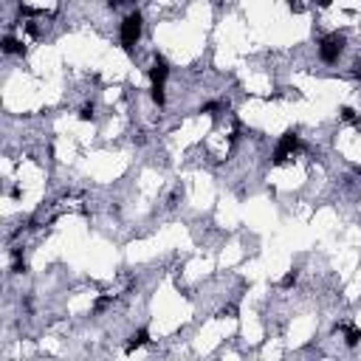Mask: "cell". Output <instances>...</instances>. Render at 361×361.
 <instances>
[{"label": "cell", "instance_id": "cell-5", "mask_svg": "<svg viewBox=\"0 0 361 361\" xmlns=\"http://www.w3.org/2000/svg\"><path fill=\"white\" fill-rule=\"evenodd\" d=\"M144 344H150V330H147V327H141V330H135L133 336H130V342H127V353H133L135 347H144Z\"/></svg>", "mask_w": 361, "mask_h": 361}, {"label": "cell", "instance_id": "cell-1", "mask_svg": "<svg viewBox=\"0 0 361 361\" xmlns=\"http://www.w3.org/2000/svg\"><path fill=\"white\" fill-rule=\"evenodd\" d=\"M299 150H302V141H299V135H296V130H285L280 144H276V150H274V155H271V161H274L276 166H282L294 158Z\"/></svg>", "mask_w": 361, "mask_h": 361}, {"label": "cell", "instance_id": "cell-7", "mask_svg": "<svg viewBox=\"0 0 361 361\" xmlns=\"http://www.w3.org/2000/svg\"><path fill=\"white\" fill-rule=\"evenodd\" d=\"M344 342H347V347H355V344L361 342V330L358 327H347V324H344Z\"/></svg>", "mask_w": 361, "mask_h": 361}, {"label": "cell", "instance_id": "cell-3", "mask_svg": "<svg viewBox=\"0 0 361 361\" xmlns=\"http://www.w3.org/2000/svg\"><path fill=\"white\" fill-rule=\"evenodd\" d=\"M138 40H141V12H130L122 20V48L127 54H133Z\"/></svg>", "mask_w": 361, "mask_h": 361}, {"label": "cell", "instance_id": "cell-16", "mask_svg": "<svg viewBox=\"0 0 361 361\" xmlns=\"http://www.w3.org/2000/svg\"><path fill=\"white\" fill-rule=\"evenodd\" d=\"M353 76H355V79H361V62H353Z\"/></svg>", "mask_w": 361, "mask_h": 361}, {"label": "cell", "instance_id": "cell-9", "mask_svg": "<svg viewBox=\"0 0 361 361\" xmlns=\"http://www.w3.org/2000/svg\"><path fill=\"white\" fill-rule=\"evenodd\" d=\"M110 302H113V294H107V296H99V299L93 302V313H102L104 308L110 305Z\"/></svg>", "mask_w": 361, "mask_h": 361}, {"label": "cell", "instance_id": "cell-10", "mask_svg": "<svg viewBox=\"0 0 361 361\" xmlns=\"http://www.w3.org/2000/svg\"><path fill=\"white\" fill-rule=\"evenodd\" d=\"M220 107H223L220 102H206V104L201 107V113H209V116H217V110H220Z\"/></svg>", "mask_w": 361, "mask_h": 361}, {"label": "cell", "instance_id": "cell-8", "mask_svg": "<svg viewBox=\"0 0 361 361\" xmlns=\"http://www.w3.org/2000/svg\"><path fill=\"white\" fill-rule=\"evenodd\" d=\"M150 96H153V102L158 104V107H164V104H166V93H164V85H153V88H150Z\"/></svg>", "mask_w": 361, "mask_h": 361}, {"label": "cell", "instance_id": "cell-15", "mask_svg": "<svg viewBox=\"0 0 361 361\" xmlns=\"http://www.w3.org/2000/svg\"><path fill=\"white\" fill-rule=\"evenodd\" d=\"M25 31H29L31 37H37V34H40V29H37V23H25Z\"/></svg>", "mask_w": 361, "mask_h": 361}, {"label": "cell", "instance_id": "cell-4", "mask_svg": "<svg viewBox=\"0 0 361 361\" xmlns=\"http://www.w3.org/2000/svg\"><path fill=\"white\" fill-rule=\"evenodd\" d=\"M166 76H170V62H166L161 54H155L153 57V68H150V82H153V85H164Z\"/></svg>", "mask_w": 361, "mask_h": 361}, {"label": "cell", "instance_id": "cell-14", "mask_svg": "<svg viewBox=\"0 0 361 361\" xmlns=\"http://www.w3.org/2000/svg\"><path fill=\"white\" fill-rule=\"evenodd\" d=\"M79 119H82V122H91V119H93V104H85V107H82Z\"/></svg>", "mask_w": 361, "mask_h": 361}, {"label": "cell", "instance_id": "cell-13", "mask_svg": "<svg viewBox=\"0 0 361 361\" xmlns=\"http://www.w3.org/2000/svg\"><path fill=\"white\" fill-rule=\"evenodd\" d=\"M17 12H20V14H25V17H34V14H40V9H34V6H25V3H20V6H17Z\"/></svg>", "mask_w": 361, "mask_h": 361}, {"label": "cell", "instance_id": "cell-2", "mask_svg": "<svg viewBox=\"0 0 361 361\" xmlns=\"http://www.w3.org/2000/svg\"><path fill=\"white\" fill-rule=\"evenodd\" d=\"M344 34H339V31H333V34H327V37L319 40V60L327 62V65H333V62H339V57L344 54Z\"/></svg>", "mask_w": 361, "mask_h": 361}, {"label": "cell", "instance_id": "cell-11", "mask_svg": "<svg viewBox=\"0 0 361 361\" xmlns=\"http://www.w3.org/2000/svg\"><path fill=\"white\" fill-rule=\"evenodd\" d=\"M339 113H342V119H344V122H353V124L358 122V113H355L353 107H342Z\"/></svg>", "mask_w": 361, "mask_h": 361}, {"label": "cell", "instance_id": "cell-18", "mask_svg": "<svg viewBox=\"0 0 361 361\" xmlns=\"http://www.w3.org/2000/svg\"><path fill=\"white\" fill-rule=\"evenodd\" d=\"M358 172H361V166H358Z\"/></svg>", "mask_w": 361, "mask_h": 361}, {"label": "cell", "instance_id": "cell-17", "mask_svg": "<svg viewBox=\"0 0 361 361\" xmlns=\"http://www.w3.org/2000/svg\"><path fill=\"white\" fill-rule=\"evenodd\" d=\"M330 3H333V0H316V6H322V9H327Z\"/></svg>", "mask_w": 361, "mask_h": 361}, {"label": "cell", "instance_id": "cell-6", "mask_svg": "<svg viewBox=\"0 0 361 361\" xmlns=\"http://www.w3.org/2000/svg\"><path fill=\"white\" fill-rule=\"evenodd\" d=\"M0 48H3V54H25L23 43H20V40H14L12 34H6V37H3V43H0Z\"/></svg>", "mask_w": 361, "mask_h": 361}, {"label": "cell", "instance_id": "cell-12", "mask_svg": "<svg viewBox=\"0 0 361 361\" xmlns=\"http://www.w3.org/2000/svg\"><path fill=\"white\" fill-rule=\"evenodd\" d=\"M296 276H299L296 271H288V274L282 276V282H280V285H282V288H291V285H296Z\"/></svg>", "mask_w": 361, "mask_h": 361}]
</instances>
